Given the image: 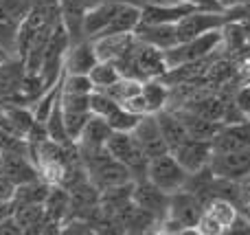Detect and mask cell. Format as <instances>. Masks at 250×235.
Here are the masks:
<instances>
[{
  "mask_svg": "<svg viewBox=\"0 0 250 235\" xmlns=\"http://www.w3.org/2000/svg\"><path fill=\"white\" fill-rule=\"evenodd\" d=\"M180 2L193 4V7L200 9V11H224L220 0H180Z\"/></svg>",
  "mask_w": 250,
  "mask_h": 235,
  "instance_id": "obj_35",
  "label": "cell"
},
{
  "mask_svg": "<svg viewBox=\"0 0 250 235\" xmlns=\"http://www.w3.org/2000/svg\"><path fill=\"white\" fill-rule=\"evenodd\" d=\"M9 214H11V202H9V200H0V222H2Z\"/></svg>",
  "mask_w": 250,
  "mask_h": 235,
  "instance_id": "obj_37",
  "label": "cell"
},
{
  "mask_svg": "<svg viewBox=\"0 0 250 235\" xmlns=\"http://www.w3.org/2000/svg\"><path fill=\"white\" fill-rule=\"evenodd\" d=\"M143 88L141 79H132V77H121L112 84V86L104 88V92H108L112 99H117L119 104H125L127 99H132L134 95H138Z\"/></svg>",
  "mask_w": 250,
  "mask_h": 235,
  "instance_id": "obj_26",
  "label": "cell"
},
{
  "mask_svg": "<svg viewBox=\"0 0 250 235\" xmlns=\"http://www.w3.org/2000/svg\"><path fill=\"white\" fill-rule=\"evenodd\" d=\"M95 84L88 75L82 73H66L64 75V92H77V95H90Z\"/></svg>",
  "mask_w": 250,
  "mask_h": 235,
  "instance_id": "obj_29",
  "label": "cell"
},
{
  "mask_svg": "<svg viewBox=\"0 0 250 235\" xmlns=\"http://www.w3.org/2000/svg\"><path fill=\"white\" fill-rule=\"evenodd\" d=\"M132 200L136 202L141 209L149 211L158 222H163L169 214V202H171V193L163 192L160 187H156L151 180L143 178V180H134V192H132ZM160 227V224H158Z\"/></svg>",
  "mask_w": 250,
  "mask_h": 235,
  "instance_id": "obj_5",
  "label": "cell"
},
{
  "mask_svg": "<svg viewBox=\"0 0 250 235\" xmlns=\"http://www.w3.org/2000/svg\"><path fill=\"white\" fill-rule=\"evenodd\" d=\"M208 170L217 178L239 183L250 171V150H244V152H213Z\"/></svg>",
  "mask_w": 250,
  "mask_h": 235,
  "instance_id": "obj_6",
  "label": "cell"
},
{
  "mask_svg": "<svg viewBox=\"0 0 250 235\" xmlns=\"http://www.w3.org/2000/svg\"><path fill=\"white\" fill-rule=\"evenodd\" d=\"M222 44H224V29L208 31V33L191 38V40H187V42H178L176 46L163 51L165 62H167L169 68H178V66L204 60V57H208L211 53H215L217 46H222Z\"/></svg>",
  "mask_w": 250,
  "mask_h": 235,
  "instance_id": "obj_2",
  "label": "cell"
},
{
  "mask_svg": "<svg viewBox=\"0 0 250 235\" xmlns=\"http://www.w3.org/2000/svg\"><path fill=\"white\" fill-rule=\"evenodd\" d=\"M187 178H189V171L178 163V158L171 152L154 156L147 163V180H151L156 187H160L167 193H176L185 189Z\"/></svg>",
  "mask_w": 250,
  "mask_h": 235,
  "instance_id": "obj_4",
  "label": "cell"
},
{
  "mask_svg": "<svg viewBox=\"0 0 250 235\" xmlns=\"http://www.w3.org/2000/svg\"><path fill=\"white\" fill-rule=\"evenodd\" d=\"M0 163L16 187L22 183H29V180L42 178L38 165L31 161L29 150H0Z\"/></svg>",
  "mask_w": 250,
  "mask_h": 235,
  "instance_id": "obj_7",
  "label": "cell"
},
{
  "mask_svg": "<svg viewBox=\"0 0 250 235\" xmlns=\"http://www.w3.org/2000/svg\"><path fill=\"white\" fill-rule=\"evenodd\" d=\"M105 150H108L119 163H123V165L127 167L134 180L147 178V163H149V158L145 156V152H143L141 145L136 143L132 132L112 130L108 143H105Z\"/></svg>",
  "mask_w": 250,
  "mask_h": 235,
  "instance_id": "obj_3",
  "label": "cell"
},
{
  "mask_svg": "<svg viewBox=\"0 0 250 235\" xmlns=\"http://www.w3.org/2000/svg\"><path fill=\"white\" fill-rule=\"evenodd\" d=\"M204 214V202L200 200L195 193L180 189V192L171 193V202H169V214L167 218L160 222V231L165 233H182V231H193L195 224L200 222Z\"/></svg>",
  "mask_w": 250,
  "mask_h": 235,
  "instance_id": "obj_1",
  "label": "cell"
},
{
  "mask_svg": "<svg viewBox=\"0 0 250 235\" xmlns=\"http://www.w3.org/2000/svg\"><path fill=\"white\" fill-rule=\"evenodd\" d=\"M141 95L145 97L149 112L156 114L158 110L167 108V101H169V97H171V90H169V86L165 84V79L154 77V79H145V82H143Z\"/></svg>",
  "mask_w": 250,
  "mask_h": 235,
  "instance_id": "obj_22",
  "label": "cell"
},
{
  "mask_svg": "<svg viewBox=\"0 0 250 235\" xmlns=\"http://www.w3.org/2000/svg\"><path fill=\"white\" fill-rule=\"evenodd\" d=\"M62 114H64V128H66V132H68L70 141L77 143L79 136H82V132H83V128H86V123L90 121L92 112L90 110H86V112H77V110H64L62 108Z\"/></svg>",
  "mask_w": 250,
  "mask_h": 235,
  "instance_id": "obj_27",
  "label": "cell"
},
{
  "mask_svg": "<svg viewBox=\"0 0 250 235\" xmlns=\"http://www.w3.org/2000/svg\"><path fill=\"white\" fill-rule=\"evenodd\" d=\"M88 77L92 79V84H95V90H104V88L112 86L117 79H121V70H119V66L114 64V62H108V60H99L95 64V68L88 73Z\"/></svg>",
  "mask_w": 250,
  "mask_h": 235,
  "instance_id": "obj_25",
  "label": "cell"
},
{
  "mask_svg": "<svg viewBox=\"0 0 250 235\" xmlns=\"http://www.w3.org/2000/svg\"><path fill=\"white\" fill-rule=\"evenodd\" d=\"M20 235V233H24L22 231V227L20 224H18V220L13 218V214H9L7 218L2 220V222H0V235Z\"/></svg>",
  "mask_w": 250,
  "mask_h": 235,
  "instance_id": "obj_36",
  "label": "cell"
},
{
  "mask_svg": "<svg viewBox=\"0 0 250 235\" xmlns=\"http://www.w3.org/2000/svg\"><path fill=\"white\" fill-rule=\"evenodd\" d=\"M237 189H239V207L246 209V207H250V171L237 183Z\"/></svg>",
  "mask_w": 250,
  "mask_h": 235,
  "instance_id": "obj_34",
  "label": "cell"
},
{
  "mask_svg": "<svg viewBox=\"0 0 250 235\" xmlns=\"http://www.w3.org/2000/svg\"><path fill=\"white\" fill-rule=\"evenodd\" d=\"M173 110H176V114L180 117L182 126H185L187 134H189L191 139L213 141V136L217 134V130H220V126H222L220 121L204 119V117H200V114L191 112V110H187V108H173Z\"/></svg>",
  "mask_w": 250,
  "mask_h": 235,
  "instance_id": "obj_17",
  "label": "cell"
},
{
  "mask_svg": "<svg viewBox=\"0 0 250 235\" xmlns=\"http://www.w3.org/2000/svg\"><path fill=\"white\" fill-rule=\"evenodd\" d=\"M246 209H248V211H250V207H246Z\"/></svg>",
  "mask_w": 250,
  "mask_h": 235,
  "instance_id": "obj_39",
  "label": "cell"
},
{
  "mask_svg": "<svg viewBox=\"0 0 250 235\" xmlns=\"http://www.w3.org/2000/svg\"><path fill=\"white\" fill-rule=\"evenodd\" d=\"M233 101L239 108V112H242L246 119H250V84H246L244 88H239V90L235 92Z\"/></svg>",
  "mask_w": 250,
  "mask_h": 235,
  "instance_id": "obj_32",
  "label": "cell"
},
{
  "mask_svg": "<svg viewBox=\"0 0 250 235\" xmlns=\"http://www.w3.org/2000/svg\"><path fill=\"white\" fill-rule=\"evenodd\" d=\"M138 114H134L132 110H127L125 106H119L117 110H114L112 114H110L105 121L110 123V128L112 130H117V132H132L134 128H136V123H138Z\"/></svg>",
  "mask_w": 250,
  "mask_h": 235,
  "instance_id": "obj_28",
  "label": "cell"
},
{
  "mask_svg": "<svg viewBox=\"0 0 250 235\" xmlns=\"http://www.w3.org/2000/svg\"><path fill=\"white\" fill-rule=\"evenodd\" d=\"M11 214H13V218L18 220V224L22 227L24 233H38V227L42 224L46 211H44V205H40V202H31V205L13 207Z\"/></svg>",
  "mask_w": 250,
  "mask_h": 235,
  "instance_id": "obj_23",
  "label": "cell"
},
{
  "mask_svg": "<svg viewBox=\"0 0 250 235\" xmlns=\"http://www.w3.org/2000/svg\"><path fill=\"white\" fill-rule=\"evenodd\" d=\"M16 42H18V26H11L0 20V48H4L7 53H16Z\"/></svg>",
  "mask_w": 250,
  "mask_h": 235,
  "instance_id": "obj_31",
  "label": "cell"
},
{
  "mask_svg": "<svg viewBox=\"0 0 250 235\" xmlns=\"http://www.w3.org/2000/svg\"><path fill=\"white\" fill-rule=\"evenodd\" d=\"M90 95H77V92H64L62 90V99H60L62 108L64 110H77V112H86V110H90Z\"/></svg>",
  "mask_w": 250,
  "mask_h": 235,
  "instance_id": "obj_30",
  "label": "cell"
},
{
  "mask_svg": "<svg viewBox=\"0 0 250 235\" xmlns=\"http://www.w3.org/2000/svg\"><path fill=\"white\" fill-rule=\"evenodd\" d=\"M213 152H244L250 150V119L222 123L211 141Z\"/></svg>",
  "mask_w": 250,
  "mask_h": 235,
  "instance_id": "obj_9",
  "label": "cell"
},
{
  "mask_svg": "<svg viewBox=\"0 0 250 235\" xmlns=\"http://www.w3.org/2000/svg\"><path fill=\"white\" fill-rule=\"evenodd\" d=\"M99 62L97 57V51H95V44L92 40H79V42L70 44L68 53H66V60H64V68L66 73H82V75H88L95 64Z\"/></svg>",
  "mask_w": 250,
  "mask_h": 235,
  "instance_id": "obj_12",
  "label": "cell"
},
{
  "mask_svg": "<svg viewBox=\"0 0 250 235\" xmlns=\"http://www.w3.org/2000/svg\"><path fill=\"white\" fill-rule=\"evenodd\" d=\"M110 134H112V128H110V123L105 121L104 117H99V114H92L90 121L86 123V128H83L82 136H79V141H77L79 152L104 150L105 143H108V139H110Z\"/></svg>",
  "mask_w": 250,
  "mask_h": 235,
  "instance_id": "obj_14",
  "label": "cell"
},
{
  "mask_svg": "<svg viewBox=\"0 0 250 235\" xmlns=\"http://www.w3.org/2000/svg\"><path fill=\"white\" fill-rule=\"evenodd\" d=\"M119 7H121V2H114V0H101L97 7H92L83 18V35L88 40H95L110 24Z\"/></svg>",
  "mask_w": 250,
  "mask_h": 235,
  "instance_id": "obj_15",
  "label": "cell"
},
{
  "mask_svg": "<svg viewBox=\"0 0 250 235\" xmlns=\"http://www.w3.org/2000/svg\"><path fill=\"white\" fill-rule=\"evenodd\" d=\"M222 7L224 9H233V7H242V4H246L248 0H220Z\"/></svg>",
  "mask_w": 250,
  "mask_h": 235,
  "instance_id": "obj_38",
  "label": "cell"
},
{
  "mask_svg": "<svg viewBox=\"0 0 250 235\" xmlns=\"http://www.w3.org/2000/svg\"><path fill=\"white\" fill-rule=\"evenodd\" d=\"M70 192L62 185H51V192H48L46 200H44V211H46V218L55 220L64 227V220L70 218Z\"/></svg>",
  "mask_w": 250,
  "mask_h": 235,
  "instance_id": "obj_19",
  "label": "cell"
},
{
  "mask_svg": "<svg viewBox=\"0 0 250 235\" xmlns=\"http://www.w3.org/2000/svg\"><path fill=\"white\" fill-rule=\"evenodd\" d=\"M134 33H117V35H99L92 40L95 51L99 60H108V62H117L121 55L129 51V46L134 44Z\"/></svg>",
  "mask_w": 250,
  "mask_h": 235,
  "instance_id": "obj_16",
  "label": "cell"
},
{
  "mask_svg": "<svg viewBox=\"0 0 250 235\" xmlns=\"http://www.w3.org/2000/svg\"><path fill=\"white\" fill-rule=\"evenodd\" d=\"M156 119H158L160 132H163V136H165V143H167L169 152H173V150H176L182 141L189 139V134H187V130H185V126H182L180 117L176 114V110H173V108L158 110V112H156Z\"/></svg>",
  "mask_w": 250,
  "mask_h": 235,
  "instance_id": "obj_18",
  "label": "cell"
},
{
  "mask_svg": "<svg viewBox=\"0 0 250 235\" xmlns=\"http://www.w3.org/2000/svg\"><path fill=\"white\" fill-rule=\"evenodd\" d=\"M33 0H0V20L11 26H20L29 16Z\"/></svg>",
  "mask_w": 250,
  "mask_h": 235,
  "instance_id": "obj_24",
  "label": "cell"
},
{
  "mask_svg": "<svg viewBox=\"0 0 250 235\" xmlns=\"http://www.w3.org/2000/svg\"><path fill=\"white\" fill-rule=\"evenodd\" d=\"M48 192H51V183H46L44 178H35L29 180V183H22L13 189V196H11V209L18 205H31V202H40L44 205L46 200Z\"/></svg>",
  "mask_w": 250,
  "mask_h": 235,
  "instance_id": "obj_20",
  "label": "cell"
},
{
  "mask_svg": "<svg viewBox=\"0 0 250 235\" xmlns=\"http://www.w3.org/2000/svg\"><path fill=\"white\" fill-rule=\"evenodd\" d=\"M141 22V7H134V4H125L121 2L119 11L114 13V18L110 20V24L101 31L99 35H117V33H134V29ZM97 35V38H99Z\"/></svg>",
  "mask_w": 250,
  "mask_h": 235,
  "instance_id": "obj_21",
  "label": "cell"
},
{
  "mask_svg": "<svg viewBox=\"0 0 250 235\" xmlns=\"http://www.w3.org/2000/svg\"><path fill=\"white\" fill-rule=\"evenodd\" d=\"M132 136L136 139V143L141 145V150L145 152L147 158H154V156H160V154L169 152L156 114H143V117L138 119L136 128L132 130Z\"/></svg>",
  "mask_w": 250,
  "mask_h": 235,
  "instance_id": "obj_8",
  "label": "cell"
},
{
  "mask_svg": "<svg viewBox=\"0 0 250 235\" xmlns=\"http://www.w3.org/2000/svg\"><path fill=\"white\" fill-rule=\"evenodd\" d=\"M134 38L143 44L160 48V51H167L178 44L176 24H143L138 22V26L134 29Z\"/></svg>",
  "mask_w": 250,
  "mask_h": 235,
  "instance_id": "obj_13",
  "label": "cell"
},
{
  "mask_svg": "<svg viewBox=\"0 0 250 235\" xmlns=\"http://www.w3.org/2000/svg\"><path fill=\"white\" fill-rule=\"evenodd\" d=\"M13 189H16V185L9 180L7 171L2 170V163H0V200H11Z\"/></svg>",
  "mask_w": 250,
  "mask_h": 235,
  "instance_id": "obj_33",
  "label": "cell"
},
{
  "mask_svg": "<svg viewBox=\"0 0 250 235\" xmlns=\"http://www.w3.org/2000/svg\"><path fill=\"white\" fill-rule=\"evenodd\" d=\"M173 156L178 158L182 167H185L189 174H195V171H202L204 167H208L213 156V145L211 141H202V139H187L173 150Z\"/></svg>",
  "mask_w": 250,
  "mask_h": 235,
  "instance_id": "obj_10",
  "label": "cell"
},
{
  "mask_svg": "<svg viewBox=\"0 0 250 235\" xmlns=\"http://www.w3.org/2000/svg\"><path fill=\"white\" fill-rule=\"evenodd\" d=\"M191 11H195L193 4L180 2V0L165 4H147L141 9V22L143 24H176L178 20H182Z\"/></svg>",
  "mask_w": 250,
  "mask_h": 235,
  "instance_id": "obj_11",
  "label": "cell"
}]
</instances>
